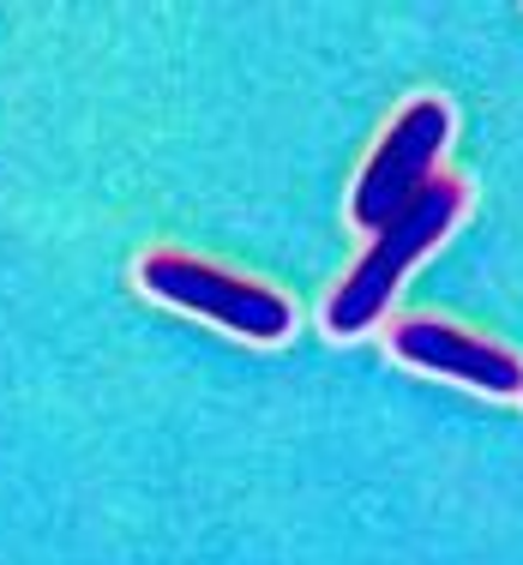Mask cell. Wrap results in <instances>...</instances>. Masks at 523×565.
<instances>
[{"instance_id":"277c9868","label":"cell","mask_w":523,"mask_h":565,"mask_svg":"<svg viewBox=\"0 0 523 565\" xmlns=\"http://www.w3.org/2000/svg\"><path fill=\"white\" fill-rule=\"evenodd\" d=\"M392 355L421 373H439V380L476 385L488 397H523V361L512 349L481 343L458 326H439V319H404V326H392Z\"/></svg>"},{"instance_id":"6da1fadb","label":"cell","mask_w":523,"mask_h":565,"mask_svg":"<svg viewBox=\"0 0 523 565\" xmlns=\"http://www.w3.org/2000/svg\"><path fill=\"white\" fill-rule=\"evenodd\" d=\"M463 199H469V186L458 181V174H434V181L373 235V247L349 265V277L325 301V331L331 338H361V331L380 326V313L392 307L397 282L409 277V265L421 259L427 247H439V241L451 235V223L463 217Z\"/></svg>"},{"instance_id":"7a4b0ae2","label":"cell","mask_w":523,"mask_h":565,"mask_svg":"<svg viewBox=\"0 0 523 565\" xmlns=\"http://www.w3.org/2000/svg\"><path fill=\"white\" fill-rule=\"evenodd\" d=\"M139 282L157 295V301L211 319V326L235 331V338H247V343H284L289 326H295L289 301L277 289L230 277V271H217V265L193 259V253H145Z\"/></svg>"},{"instance_id":"3957f363","label":"cell","mask_w":523,"mask_h":565,"mask_svg":"<svg viewBox=\"0 0 523 565\" xmlns=\"http://www.w3.org/2000/svg\"><path fill=\"white\" fill-rule=\"evenodd\" d=\"M446 145H451V103L446 97H409L404 109L392 115L385 139L373 145L367 169H361V181H355V199H349V217L380 235V228L434 181V163H439Z\"/></svg>"}]
</instances>
